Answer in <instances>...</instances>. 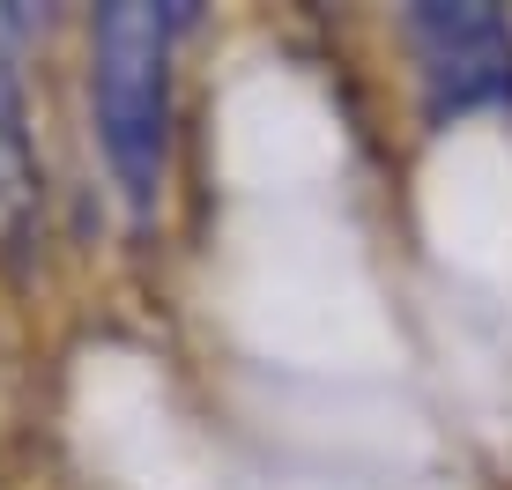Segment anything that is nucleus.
Wrapping results in <instances>:
<instances>
[{
	"label": "nucleus",
	"instance_id": "nucleus-2",
	"mask_svg": "<svg viewBox=\"0 0 512 490\" xmlns=\"http://www.w3.org/2000/svg\"><path fill=\"white\" fill-rule=\"evenodd\" d=\"M409 45L431 119L505 112L512 104V23L498 8H409Z\"/></svg>",
	"mask_w": 512,
	"mask_h": 490
},
{
	"label": "nucleus",
	"instance_id": "nucleus-1",
	"mask_svg": "<svg viewBox=\"0 0 512 490\" xmlns=\"http://www.w3.org/2000/svg\"><path fill=\"white\" fill-rule=\"evenodd\" d=\"M193 8H97L90 23V119L127 216H156L171 171V45Z\"/></svg>",
	"mask_w": 512,
	"mask_h": 490
},
{
	"label": "nucleus",
	"instance_id": "nucleus-3",
	"mask_svg": "<svg viewBox=\"0 0 512 490\" xmlns=\"http://www.w3.org/2000/svg\"><path fill=\"white\" fill-rule=\"evenodd\" d=\"M38 208V134H30V97H23V67H15L8 23H0V223L23 231Z\"/></svg>",
	"mask_w": 512,
	"mask_h": 490
}]
</instances>
